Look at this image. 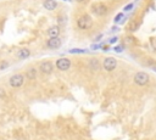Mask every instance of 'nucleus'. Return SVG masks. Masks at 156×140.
Instances as JSON below:
<instances>
[{
	"label": "nucleus",
	"mask_w": 156,
	"mask_h": 140,
	"mask_svg": "<svg viewBox=\"0 0 156 140\" xmlns=\"http://www.w3.org/2000/svg\"><path fill=\"white\" fill-rule=\"evenodd\" d=\"M77 27L82 31H88L93 27V18L91 16H89L88 14L82 15L78 20H77Z\"/></svg>",
	"instance_id": "1"
},
{
	"label": "nucleus",
	"mask_w": 156,
	"mask_h": 140,
	"mask_svg": "<svg viewBox=\"0 0 156 140\" xmlns=\"http://www.w3.org/2000/svg\"><path fill=\"white\" fill-rule=\"evenodd\" d=\"M149 74L145 72H137L134 74V83L139 87H144L149 83Z\"/></svg>",
	"instance_id": "2"
},
{
	"label": "nucleus",
	"mask_w": 156,
	"mask_h": 140,
	"mask_svg": "<svg viewBox=\"0 0 156 140\" xmlns=\"http://www.w3.org/2000/svg\"><path fill=\"white\" fill-rule=\"evenodd\" d=\"M55 66H56V68H57L59 71L65 72V71H67V70L71 67V61H70L68 59H66V58H61V59H59V60L55 62Z\"/></svg>",
	"instance_id": "3"
},
{
	"label": "nucleus",
	"mask_w": 156,
	"mask_h": 140,
	"mask_svg": "<svg viewBox=\"0 0 156 140\" xmlns=\"http://www.w3.org/2000/svg\"><path fill=\"white\" fill-rule=\"evenodd\" d=\"M103 67H104V70L105 71H107V72H112L113 70H116V67H117V60L116 59H113V58H107V59H105L104 60V62H103Z\"/></svg>",
	"instance_id": "4"
},
{
	"label": "nucleus",
	"mask_w": 156,
	"mask_h": 140,
	"mask_svg": "<svg viewBox=\"0 0 156 140\" xmlns=\"http://www.w3.org/2000/svg\"><path fill=\"white\" fill-rule=\"evenodd\" d=\"M23 80H24V77L23 74H14L11 78H10V86L14 87V88H20L22 84H23Z\"/></svg>",
	"instance_id": "5"
},
{
	"label": "nucleus",
	"mask_w": 156,
	"mask_h": 140,
	"mask_svg": "<svg viewBox=\"0 0 156 140\" xmlns=\"http://www.w3.org/2000/svg\"><path fill=\"white\" fill-rule=\"evenodd\" d=\"M91 11L97 16H104L107 12V6L105 4H95V5H93Z\"/></svg>",
	"instance_id": "6"
},
{
	"label": "nucleus",
	"mask_w": 156,
	"mask_h": 140,
	"mask_svg": "<svg viewBox=\"0 0 156 140\" xmlns=\"http://www.w3.org/2000/svg\"><path fill=\"white\" fill-rule=\"evenodd\" d=\"M61 39L60 38H50L48 42H46V46L51 50H56L61 46Z\"/></svg>",
	"instance_id": "7"
},
{
	"label": "nucleus",
	"mask_w": 156,
	"mask_h": 140,
	"mask_svg": "<svg viewBox=\"0 0 156 140\" xmlns=\"http://www.w3.org/2000/svg\"><path fill=\"white\" fill-rule=\"evenodd\" d=\"M53 70H54V65H53V62H50V61H45V62L40 64V71H42L44 74H50V73L53 72Z\"/></svg>",
	"instance_id": "8"
},
{
	"label": "nucleus",
	"mask_w": 156,
	"mask_h": 140,
	"mask_svg": "<svg viewBox=\"0 0 156 140\" xmlns=\"http://www.w3.org/2000/svg\"><path fill=\"white\" fill-rule=\"evenodd\" d=\"M48 36L50 38H59V36H60V27L59 26H51L48 30Z\"/></svg>",
	"instance_id": "9"
},
{
	"label": "nucleus",
	"mask_w": 156,
	"mask_h": 140,
	"mask_svg": "<svg viewBox=\"0 0 156 140\" xmlns=\"http://www.w3.org/2000/svg\"><path fill=\"white\" fill-rule=\"evenodd\" d=\"M43 6H44L46 10L53 11V10H55V9L57 8V3L55 2V0H44Z\"/></svg>",
	"instance_id": "10"
},
{
	"label": "nucleus",
	"mask_w": 156,
	"mask_h": 140,
	"mask_svg": "<svg viewBox=\"0 0 156 140\" xmlns=\"http://www.w3.org/2000/svg\"><path fill=\"white\" fill-rule=\"evenodd\" d=\"M17 56L20 59H28L30 56V51L27 49V48H22L18 52H17Z\"/></svg>",
	"instance_id": "11"
},
{
	"label": "nucleus",
	"mask_w": 156,
	"mask_h": 140,
	"mask_svg": "<svg viewBox=\"0 0 156 140\" xmlns=\"http://www.w3.org/2000/svg\"><path fill=\"white\" fill-rule=\"evenodd\" d=\"M137 44V39L132 36H127L124 38V42H123V45H128V46H134Z\"/></svg>",
	"instance_id": "12"
},
{
	"label": "nucleus",
	"mask_w": 156,
	"mask_h": 140,
	"mask_svg": "<svg viewBox=\"0 0 156 140\" xmlns=\"http://www.w3.org/2000/svg\"><path fill=\"white\" fill-rule=\"evenodd\" d=\"M26 77L28 78V79H36L37 78V70L34 68V67H30L29 70H27V72H26Z\"/></svg>",
	"instance_id": "13"
},
{
	"label": "nucleus",
	"mask_w": 156,
	"mask_h": 140,
	"mask_svg": "<svg viewBox=\"0 0 156 140\" xmlns=\"http://www.w3.org/2000/svg\"><path fill=\"white\" fill-rule=\"evenodd\" d=\"M89 66L94 70V71H98L99 68H100V62H99V60L98 59H91L90 61H89Z\"/></svg>",
	"instance_id": "14"
},
{
	"label": "nucleus",
	"mask_w": 156,
	"mask_h": 140,
	"mask_svg": "<svg viewBox=\"0 0 156 140\" xmlns=\"http://www.w3.org/2000/svg\"><path fill=\"white\" fill-rule=\"evenodd\" d=\"M84 52H85L84 49H78V48L71 49V50H70V54H84Z\"/></svg>",
	"instance_id": "15"
},
{
	"label": "nucleus",
	"mask_w": 156,
	"mask_h": 140,
	"mask_svg": "<svg viewBox=\"0 0 156 140\" xmlns=\"http://www.w3.org/2000/svg\"><path fill=\"white\" fill-rule=\"evenodd\" d=\"M122 18H123V14H117V16L115 17V23H119Z\"/></svg>",
	"instance_id": "16"
},
{
	"label": "nucleus",
	"mask_w": 156,
	"mask_h": 140,
	"mask_svg": "<svg viewBox=\"0 0 156 140\" xmlns=\"http://www.w3.org/2000/svg\"><path fill=\"white\" fill-rule=\"evenodd\" d=\"M128 28H129V31H132V32H133V31H135L137 28H138V26H137V23H135V22H132V23H131V27H128Z\"/></svg>",
	"instance_id": "17"
},
{
	"label": "nucleus",
	"mask_w": 156,
	"mask_h": 140,
	"mask_svg": "<svg viewBox=\"0 0 156 140\" xmlns=\"http://www.w3.org/2000/svg\"><path fill=\"white\" fill-rule=\"evenodd\" d=\"M133 6H134V4H128L127 6H124V11H129V10H132Z\"/></svg>",
	"instance_id": "18"
},
{
	"label": "nucleus",
	"mask_w": 156,
	"mask_h": 140,
	"mask_svg": "<svg viewBox=\"0 0 156 140\" xmlns=\"http://www.w3.org/2000/svg\"><path fill=\"white\" fill-rule=\"evenodd\" d=\"M115 51H116V52H121V51H123V46H121V45L115 46Z\"/></svg>",
	"instance_id": "19"
},
{
	"label": "nucleus",
	"mask_w": 156,
	"mask_h": 140,
	"mask_svg": "<svg viewBox=\"0 0 156 140\" xmlns=\"http://www.w3.org/2000/svg\"><path fill=\"white\" fill-rule=\"evenodd\" d=\"M100 48H101L100 44H93V45H91V49H93V50H97V49H100Z\"/></svg>",
	"instance_id": "20"
},
{
	"label": "nucleus",
	"mask_w": 156,
	"mask_h": 140,
	"mask_svg": "<svg viewBox=\"0 0 156 140\" xmlns=\"http://www.w3.org/2000/svg\"><path fill=\"white\" fill-rule=\"evenodd\" d=\"M116 42H117V37H113V38L110 39V44H113V43H116Z\"/></svg>",
	"instance_id": "21"
},
{
	"label": "nucleus",
	"mask_w": 156,
	"mask_h": 140,
	"mask_svg": "<svg viewBox=\"0 0 156 140\" xmlns=\"http://www.w3.org/2000/svg\"><path fill=\"white\" fill-rule=\"evenodd\" d=\"M4 96H5V90L0 89V98H4Z\"/></svg>",
	"instance_id": "22"
},
{
	"label": "nucleus",
	"mask_w": 156,
	"mask_h": 140,
	"mask_svg": "<svg viewBox=\"0 0 156 140\" xmlns=\"http://www.w3.org/2000/svg\"><path fill=\"white\" fill-rule=\"evenodd\" d=\"M4 67H8V64H6V62H4V64H2V67H0V68H2V70H3Z\"/></svg>",
	"instance_id": "23"
},
{
	"label": "nucleus",
	"mask_w": 156,
	"mask_h": 140,
	"mask_svg": "<svg viewBox=\"0 0 156 140\" xmlns=\"http://www.w3.org/2000/svg\"><path fill=\"white\" fill-rule=\"evenodd\" d=\"M101 37H103V36H101V34H100V36H99V37H97V38H95V40H99V39H101Z\"/></svg>",
	"instance_id": "24"
},
{
	"label": "nucleus",
	"mask_w": 156,
	"mask_h": 140,
	"mask_svg": "<svg viewBox=\"0 0 156 140\" xmlns=\"http://www.w3.org/2000/svg\"><path fill=\"white\" fill-rule=\"evenodd\" d=\"M78 3H83V2H85V0H77Z\"/></svg>",
	"instance_id": "25"
},
{
	"label": "nucleus",
	"mask_w": 156,
	"mask_h": 140,
	"mask_svg": "<svg viewBox=\"0 0 156 140\" xmlns=\"http://www.w3.org/2000/svg\"><path fill=\"white\" fill-rule=\"evenodd\" d=\"M65 2H70V0H65Z\"/></svg>",
	"instance_id": "26"
}]
</instances>
